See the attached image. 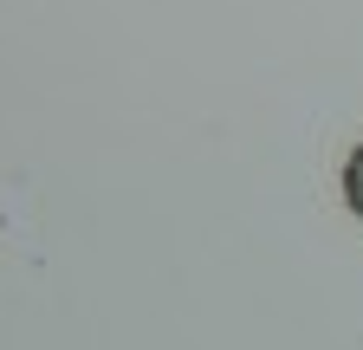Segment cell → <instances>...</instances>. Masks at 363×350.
Instances as JSON below:
<instances>
[{
  "label": "cell",
  "mask_w": 363,
  "mask_h": 350,
  "mask_svg": "<svg viewBox=\"0 0 363 350\" xmlns=\"http://www.w3.org/2000/svg\"><path fill=\"white\" fill-rule=\"evenodd\" d=\"M344 201H350V214L363 221V143H357V156H350V169H344Z\"/></svg>",
  "instance_id": "obj_1"
}]
</instances>
